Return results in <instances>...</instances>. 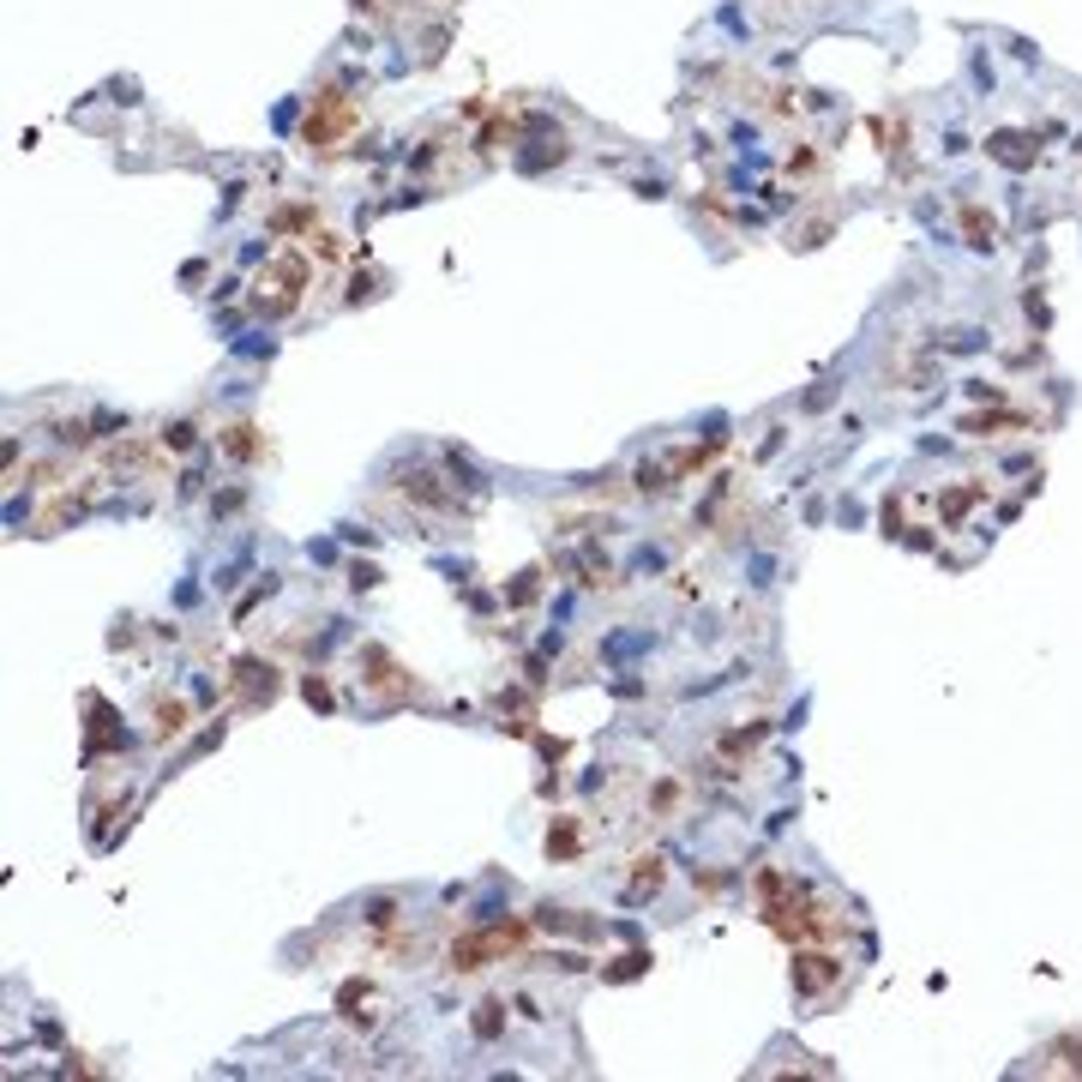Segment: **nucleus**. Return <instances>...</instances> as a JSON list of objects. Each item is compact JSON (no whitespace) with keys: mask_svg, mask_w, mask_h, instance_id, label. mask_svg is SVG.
<instances>
[{"mask_svg":"<svg viewBox=\"0 0 1082 1082\" xmlns=\"http://www.w3.org/2000/svg\"><path fill=\"white\" fill-rule=\"evenodd\" d=\"M355 121H361V109H355L344 91H325L314 102V115H307V145H314V151H337Z\"/></svg>","mask_w":1082,"mask_h":1082,"instance_id":"f257e3e1","label":"nucleus"},{"mask_svg":"<svg viewBox=\"0 0 1082 1082\" xmlns=\"http://www.w3.org/2000/svg\"><path fill=\"white\" fill-rule=\"evenodd\" d=\"M962 229H969V247H992V217H981V205H962Z\"/></svg>","mask_w":1082,"mask_h":1082,"instance_id":"f03ea898","label":"nucleus"}]
</instances>
